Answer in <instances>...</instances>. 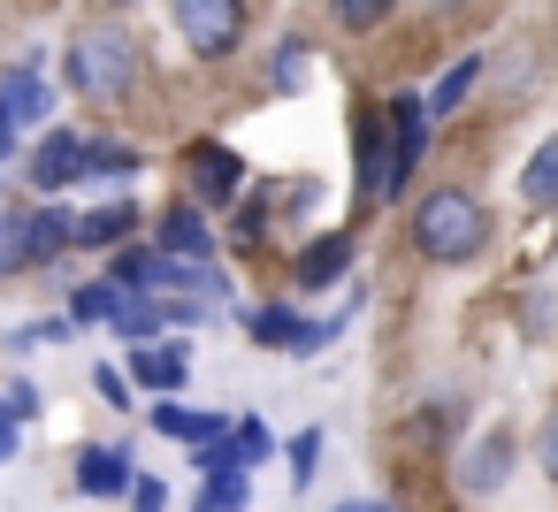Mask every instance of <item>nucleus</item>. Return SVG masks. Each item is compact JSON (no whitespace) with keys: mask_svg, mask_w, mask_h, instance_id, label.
<instances>
[{"mask_svg":"<svg viewBox=\"0 0 558 512\" xmlns=\"http://www.w3.org/2000/svg\"><path fill=\"white\" fill-rule=\"evenodd\" d=\"M383 176H390V115L360 108L352 115V184H360L367 207H383Z\"/></svg>","mask_w":558,"mask_h":512,"instance_id":"obj_16","label":"nucleus"},{"mask_svg":"<svg viewBox=\"0 0 558 512\" xmlns=\"http://www.w3.org/2000/svg\"><path fill=\"white\" fill-rule=\"evenodd\" d=\"M146 199L138 192H100L93 207H77V260H108L116 245H131V237H146Z\"/></svg>","mask_w":558,"mask_h":512,"instance_id":"obj_12","label":"nucleus"},{"mask_svg":"<svg viewBox=\"0 0 558 512\" xmlns=\"http://www.w3.org/2000/svg\"><path fill=\"white\" fill-rule=\"evenodd\" d=\"M24 459V420L9 413V398H0V466H16Z\"/></svg>","mask_w":558,"mask_h":512,"instance_id":"obj_35","label":"nucleus"},{"mask_svg":"<svg viewBox=\"0 0 558 512\" xmlns=\"http://www.w3.org/2000/svg\"><path fill=\"white\" fill-rule=\"evenodd\" d=\"M146 237H154L169 260H222V222H215L199 199H184V192L146 215Z\"/></svg>","mask_w":558,"mask_h":512,"instance_id":"obj_11","label":"nucleus"},{"mask_svg":"<svg viewBox=\"0 0 558 512\" xmlns=\"http://www.w3.org/2000/svg\"><path fill=\"white\" fill-rule=\"evenodd\" d=\"M322 451H329V428H322V420H306V428H291V436H283V474H291V489H314Z\"/></svg>","mask_w":558,"mask_h":512,"instance_id":"obj_26","label":"nucleus"},{"mask_svg":"<svg viewBox=\"0 0 558 512\" xmlns=\"http://www.w3.org/2000/svg\"><path fill=\"white\" fill-rule=\"evenodd\" d=\"M0 398H9V413H16L24 428H39V420H47V390H39L32 375H9V382H0Z\"/></svg>","mask_w":558,"mask_h":512,"instance_id":"obj_31","label":"nucleus"},{"mask_svg":"<svg viewBox=\"0 0 558 512\" xmlns=\"http://www.w3.org/2000/svg\"><path fill=\"white\" fill-rule=\"evenodd\" d=\"M383 512H405V504H383Z\"/></svg>","mask_w":558,"mask_h":512,"instance_id":"obj_38","label":"nucleus"},{"mask_svg":"<svg viewBox=\"0 0 558 512\" xmlns=\"http://www.w3.org/2000/svg\"><path fill=\"white\" fill-rule=\"evenodd\" d=\"M177 176H184V199H199L207 215H230V207L253 192V161H245L230 138H215V131L184 138V154H177Z\"/></svg>","mask_w":558,"mask_h":512,"instance_id":"obj_5","label":"nucleus"},{"mask_svg":"<svg viewBox=\"0 0 558 512\" xmlns=\"http://www.w3.org/2000/svg\"><path fill=\"white\" fill-rule=\"evenodd\" d=\"M512 474H520V436H512V428H482V436L459 451V466H451L459 497H497Z\"/></svg>","mask_w":558,"mask_h":512,"instance_id":"obj_13","label":"nucleus"},{"mask_svg":"<svg viewBox=\"0 0 558 512\" xmlns=\"http://www.w3.org/2000/svg\"><path fill=\"white\" fill-rule=\"evenodd\" d=\"M390 16H398V0H329V24L352 32V39H375Z\"/></svg>","mask_w":558,"mask_h":512,"instance_id":"obj_30","label":"nucleus"},{"mask_svg":"<svg viewBox=\"0 0 558 512\" xmlns=\"http://www.w3.org/2000/svg\"><path fill=\"white\" fill-rule=\"evenodd\" d=\"M352 314H360V291H352L337 314H306L299 298H253V306H238V329H245V344L268 352V359H322V352L352 329Z\"/></svg>","mask_w":558,"mask_h":512,"instance_id":"obj_3","label":"nucleus"},{"mask_svg":"<svg viewBox=\"0 0 558 512\" xmlns=\"http://www.w3.org/2000/svg\"><path fill=\"white\" fill-rule=\"evenodd\" d=\"M268 237H276V207H268V192H245V199L230 207V222H222V253H230V260H260Z\"/></svg>","mask_w":558,"mask_h":512,"instance_id":"obj_19","label":"nucleus"},{"mask_svg":"<svg viewBox=\"0 0 558 512\" xmlns=\"http://www.w3.org/2000/svg\"><path fill=\"white\" fill-rule=\"evenodd\" d=\"M138 443L131 436H85L77 451H70V497H85V504H131V489H138Z\"/></svg>","mask_w":558,"mask_h":512,"instance_id":"obj_7","label":"nucleus"},{"mask_svg":"<svg viewBox=\"0 0 558 512\" xmlns=\"http://www.w3.org/2000/svg\"><path fill=\"white\" fill-rule=\"evenodd\" d=\"M192 512H253V474L238 466V474H207V481H192V497H184Z\"/></svg>","mask_w":558,"mask_h":512,"instance_id":"obj_27","label":"nucleus"},{"mask_svg":"<svg viewBox=\"0 0 558 512\" xmlns=\"http://www.w3.org/2000/svg\"><path fill=\"white\" fill-rule=\"evenodd\" d=\"M54 77H62V93L85 100V108H131L138 85H146V47H138V32H131L123 16H93V24L70 32Z\"/></svg>","mask_w":558,"mask_h":512,"instance_id":"obj_1","label":"nucleus"},{"mask_svg":"<svg viewBox=\"0 0 558 512\" xmlns=\"http://www.w3.org/2000/svg\"><path fill=\"white\" fill-rule=\"evenodd\" d=\"M85 382H93V398H100L108 413H123V420H131V413L146 405V398H138V382H131V367H123V359H108V352H100V359L85 367Z\"/></svg>","mask_w":558,"mask_h":512,"instance_id":"obj_25","label":"nucleus"},{"mask_svg":"<svg viewBox=\"0 0 558 512\" xmlns=\"http://www.w3.org/2000/svg\"><path fill=\"white\" fill-rule=\"evenodd\" d=\"M16 176H24L32 199H70V192L85 184V131H77V123H47V131L24 146Z\"/></svg>","mask_w":558,"mask_h":512,"instance_id":"obj_9","label":"nucleus"},{"mask_svg":"<svg viewBox=\"0 0 558 512\" xmlns=\"http://www.w3.org/2000/svg\"><path fill=\"white\" fill-rule=\"evenodd\" d=\"M383 115H390V176H383V207H405L413 199V176L428 161V100L421 93H383Z\"/></svg>","mask_w":558,"mask_h":512,"instance_id":"obj_8","label":"nucleus"},{"mask_svg":"<svg viewBox=\"0 0 558 512\" xmlns=\"http://www.w3.org/2000/svg\"><path fill=\"white\" fill-rule=\"evenodd\" d=\"M123 512H169V474H138V489H131Z\"/></svg>","mask_w":558,"mask_h":512,"instance_id":"obj_34","label":"nucleus"},{"mask_svg":"<svg viewBox=\"0 0 558 512\" xmlns=\"http://www.w3.org/2000/svg\"><path fill=\"white\" fill-rule=\"evenodd\" d=\"M70 337H77V321L54 306V314H24V321H16L9 337H0V344H9L16 359H32V352H47V344H70Z\"/></svg>","mask_w":558,"mask_h":512,"instance_id":"obj_24","label":"nucleus"},{"mask_svg":"<svg viewBox=\"0 0 558 512\" xmlns=\"http://www.w3.org/2000/svg\"><path fill=\"white\" fill-rule=\"evenodd\" d=\"M489 237H497V222H489V207H482L466 184H428V192H413L405 245H413L421 268H474V260L489 253Z\"/></svg>","mask_w":558,"mask_h":512,"instance_id":"obj_2","label":"nucleus"},{"mask_svg":"<svg viewBox=\"0 0 558 512\" xmlns=\"http://www.w3.org/2000/svg\"><path fill=\"white\" fill-rule=\"evenodd\" d=\"M0 215H9V169H0Z\"/></svg>","mask_w":558,"mask_h":512,"instance_id":"obj_37","label":"nucleus"},{"mask_svg":"<svg viewBox=\"0 0 558 512\" xmlns=\"http://www.w3.org/2000/svg\"><path fill=\"white\" fill-rule=\"evenodd\" d=\"M184 466H192V481H207V474H238L245 459H238V443H230V436H215V443L184 451Z\"/></svg>","mask_w":558,"mask_h":512,"instance_id":"obj_32","label":"nucleus"},{"mask_svg":"<svg viewBox=\"0 0 558 512\" xmlns=\"http://www.w3.org/2000/svg\"><path fill=\"white\" fill-rule=\"evenodd\" d=\"M123 367H131L138 398H184V390H192V337L138 344V352H123Z\"/></svg>","mask_w":558,"mask_h":512,"instance_id":"obj_15","label":"nucleus"},{"mask_svg":"<svg viewBox=\"0 0 558 512\" xmlns=\"http://www.w3.org/2000/svg\"><path fill=\"white\" fill-rule=\"evenodd\" d=\"M520 207L527 215H558V131L520 161Z\"/></svg>","mask_w":558,"mask_h":512,"instance_id":"obj_22","label":"nucleus"},{"mask_svg":"<svg viewBox=\"0 0 558 512\" xmlns=\"http://www.w3.org/2000/svg\"><path fill=\"white\" fill-rule=\"evenodd\" d=\"M100 276H108L116 291H131V298H161V283H169V253H161L154 237H131V245H116V253L100 260Z\"/></svg>","mask_w":558,"mask_h":512,"instance_id":"obj_18","label":"nucleus"},{"mask_svg":"<svg viewBox=\"0 0 558 512\" xmlns=\"http://www.w3.org/2000/svg\"><path fill=\"white\" fill-rule=\"evenodd\" d=\"M54 100H62V77L47 70V47H32V54H16L9 70H0V169L24 161V146L47 123H62Z\"/></svg>","mask_w":558,"mask_h":512,"instance_id":"obj_4","label":"nucleus"},{"mask_svg":"<svg viewBox=\"0 0 558 512\" xmlns=\"http://www.w3.org/2000/svg\"><path fill=\"white\" fill-rule=\"evenodd\" d=\"M123 306H131V291H116L108 276H77V283L62 291V314L77 321V337H85V329H100V337H108V321H116Z\"/></svg>","mask_w":558,"mask_h":512,"instance_id":"obj_20","label":"nucleus"},{"mask_svg":"<svg viewBox=\"0 0 558 512\" xmlns=\"http://www.w3.org/2000/svg\"><path fill=\"white\" fill-rule=\"evenodd\" d=\"M482 77H489V54H459V62L421 93V100H428V123H451V115L474 100V85H482Z\"/></svg>","mask_w":558,"mask_h":512,"instance_id":"obj_21","label":"nucleus"},{"mask_svg":"<svg viewBox=\"0 0 558 512\" xmlns=\"http://www.w3.org/2000/svg\"><path fill=\"white\" fill-rule=\"evenodd\" d=\"M535 466H543V481L558 489V405L543 413V428H535Z\"/></svg>","mask_w":558,"mask_h":512,"instance_id":"obj_33","label":"nucleus"},{"mask_svg":"<svg viewBox=\"0 0 558 512\" xmlns=\"http://www.w3.org/2000/svg\"><path fill=\"white\" fill-rule=\"evenodd\" d=\"M352 268H360V230H352V222L299 237V245H291V260H283V276H291V291H299V298H322V291L352 283Z\"/></svg>","mask_w":558,"mask_h":512,"instance_id":"obj_10","label":"nucleus"},{"mask_svg":"<svg viewBox=\"0 0 558 512\" xmlns=\"http://www.w3.org/2000/svg\"><path fill=\"white\" fill-rule=\"evenodd\" d=\"M230 420H238V413H222V405H192V398H146V428H154L161 443H177V451H199V443L230 436Z\"/></svg>","mask_w":558,"mask_h":512,"instance_id":"obj_14","label":"nucleus"},{"mask_svg":"<svg viewBox=\"0 0 558 512\" xmlns=\"http://www.w3.org/2000/svg\"><path fill=\"white\" fill-rule=\"evenodd\" d=\"M230 443H238V459H245V474H260L268 459H283V436L260 420V413H238L230 420Z\"/></svg>","mask_w":558,"mask_h":512,"instance_id":"obj_29","label":"nucleus"},{"mask_svg":"<svg viewBox=\"0 0 558 512\" xmlns=\"http://www.w3.org/2000/svg\"><path fill=\"white\" fill-rule=\"evenodd\" d=\"M169 24L192 62H230V54H245L253 0H169Z\"/></svg>","mask_w":558,"mask_h":512,"instance_id":"obj_6","label":"nucleus"},{"mask_svg":"<svg viewBox=\"0 0 558 512\" xmlns=\"http://www.w3.org/2000/svg\"><path fill=\"white\" fill-rule=\"evenodd\" d=\"M329 512H383V497H337Z\"/></svg>","mask_w":558,"mask_h":512,"instance_id":"obj_36","label":"nucleus"},{"mask_svg":"<svg viewBox=\"0 0 558 512\" xmlns=\"http://www.w3.org/2000/svg\"><path fill=\"white\" fill-rule=\"evenodd\" d=\"M108 337H116L123 352H138V344H161V337H169V321H161V298H131V306L108 321Z\"/></svg>","mask_w":558,"mask_h":512,"instance_id":"obj_28","label":"nucleus"},{"mask_svg":"<svg viewBox=\"0 0 558 512\" xmlns=\"http://www.w3.org/2000/svg\"><path fill=\"white\" fill-rule=\"evenodd\" d=\"M131 176H146V146L123 138V131H85V184L131 192Z\"/></svg>","mask_w":558,"mask_h":512,"instance_id":"obj_17","label":"nucleus"},{"mask_svg":"<svg viewBox=\"0 0 558 512\" xmlns=\"http://www.w3.org/2000/svg\"><path fill=\"white\" fill-rule=\"evenodd\" d=\"M306 77H314V39L306 32H283L276 39V54H268V93H306Z\"/></svg>","mask_w":558,"mask_h":512,"instance_id":"obj_23","label":"nucleus"}]
</instances>
